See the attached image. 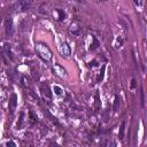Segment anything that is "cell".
<instances>
[{
  "instance_id": "15",
  "label": "cell",
  "mask_w": 147,
  "mask_h": 147,
  "mask_svg": "<svg viewBox=\"0 0 147 147\" xmlns=\"http://www.w3.org/2000/svg\"><path fill=\"white\" fill-rule=\"evenodd\" d=\"M140 2H141L140 0H134V3H136V5H140Z\"/></svg>"
},
{
  "instance_id": "1",
  "label": "cell",
  "mask_w": 147,
  "mask_h": 147,
  "mask_svg": "<svg viewBox=\"0 0 147 147\" xmlns=\"http://www.w3.org/2000/svg\"><path fill=\"white\" fill-rule=\"evenodd\" d=\"M36 53L37 55L45 62H49L53 57V54H52V51L49 49V47L44 44V42H38L36 45Z\"/></svg>"
},
{
  "instance_id": "6",
  "label": "cell",
  "mask_w": 147,
  "mask_h": 147,
  "mask_svg": "<svg viewBox=\"0 0 147 147\" xmlns=\"http://www.w3.org/2000/svg\"><path fill=\"white\" fill-rule=\"evenodd\" d=\"M10 106H11V108H10V111L13 113V111H14V109H15V106H16V95H15V94H13V95H11Z\"/></svg>"
},
{
  "instance_id": "14",
  "label": "cell",
  "mask_w": 147,
  "mask_h": 147,
  "mask_svg": "<svg viewBox=\"0 0 147 147\" xmlns=\"http://www.w3.org/2000/svg\"><path fill=\"white\" fill-rule=\"evenodd\" d=\"M2 20H3V16H2V13L0 11V24H1V22H2Z\"/></svg>"
},
{
  "instance_id": "16",
  "label": "cell",
  "mask_w": 147,
  "mask_h": 147,
  "mask_svg": "<svg viewBox=\"0 0 147 147\" xmlns=\"http://www.w3.org/2000/svg\"><path fill=\"white\" fill-rule=\"evenodd\" d=\"M76 1H78V2H82V1H83V0H76Z\"/></svg>"
},
{
  "instance_id": "11",
  "label": "cell",
  "mask_w": 147,
  "mask_h": 147,
  "mask_svg": "<svg viewBox=\"0 0 147 147\" xmlns=\"http://www.w3.org/2000/svg\"><path fill=\"white\" fill-rule=\"evenodd\" d=\"M54 91H56V94H61V92H62V90L59 86H55L54 87Z\"/></svg>"
},
{
  "instance_id": "4",
  "label": "cell",
  "mask_w": 147,
  "mask_h": 147,
  "mask_svg": "<svg viewBox=\"0 0 147 147\" xmlns=\"http://www.w3.org/2000/svg\"><path fill=\"white\" fill-rule=\"evenodd\" d=\"M52 70H53V72L56 75V76H59V77H61V78H63L64 76H65V70H64V68H62L60 64H55L53 68H52Z\"/></svg>"
},
{
  "instance_id": "7",
  "label": "cell",
  "mask_w": 147,
  "mask_h": 147,
  "mask_svg": "<svg viewBox=\"0 0 147 147\" xmlns=\"http://www.w3.org/2000/svg\"><path fill=\"white\" fill-rule=\"evenodd\" d=\"M124 127H125V121L122 122V125H121V129H119V133H118L119 139H123L124 138Z\"/></svg>"
},
{
  "instance_id": "3",
  "label": "cell",
  "mask_w": 147,
  "mask_h": 147,
  "mask_svg": "<svg viewBox=\"0 0 147 147\" xmlns=\"http://www.w3.org/2000/svg\"><path fill=\"white\" fill-rule=\"evenodd\" d=\"M5 30H6L7 37H11V36L14 34V25H13V21H11L10 18H7V20H6Z\"/></svg>"
},
{
  "instance_id": "12",
  "label": "cell",
  "mask_w": 147,
  "mask_h": 147,
  "mask_svg": "<svg viewBox=\"0 0 147 147\" xmlns=\"http://www.w3.org/2000/svg\"><path fill=\"white\" fill-rule=\"evenodd\" d=\"M22 80H23V85H24V86H26L28 84H26V82H25V77H24V76L22 77Z\"/></svg>"
},
{
  "instance_id": "2",
  "label": "cell",
  "mask_w": 147,
  "mask_h": 147,
  "mask_svg": "<svg viewBox=\"0 0 147 147\" xmlns=\"http://www.w3.org/2000/svg\"><path fill=\"white\" fill-rule=\"evenodd\" d=\"M31 8V0H17L14 3V9L16 11H26Z\"/></svg>"
},
{
  "instance_id": "8",
  "label": "cell",
  "mask_w": 147,
  "mask_h": 147,
  "mask_svg": "<svg viewBox=\"0 0 147 147\" xmlns=\"http://www.w3.org/2000/svg\"><path fill=\"white\" fill-rule=\"evenodd\" d=\"M5 52H6V54H7V56H8V57L13 59V56H11V52H10V47H9V45H8V44H6V45H5Z\"/></svg>"
},
{
  "instance_id": "13",
  "label": "cell",
  "mask_w": 147,
  "mask_h": 147,
  "mask_svg": "<svg viewBox=\"0 0 147 147\" xmlns=\"http://www.w3.org/2000/svg\"><path fill=\"white\" fill-rule=\"evenodd\" d=\"M6 145H7V146H9V145H10V146H15V144H14V142H11V141H8Z\"/></svg>"
},
{
  "instance_id": "9",
  "label": "cell",
  "mask_w": 147,
  "mask_h": 147,
  "mask_svg": "<svg viewBox=\"0 0 147 147\" xmlns=\"http://www.w3.org/2000/svg\"><path fill=\"white\" fill-rule=\"evenodd\" d=\"M118 107H119V98H118L117 95H115V103H114V110L116 111V110L118 109Z\"/></svg>"
},
{
  "instance_id": "10",
  "label": "cell",
  "mask_w": 147,
  "mask_h": 147,
  "mask_svg": "<svg viewBox=\"0 0 147 147\" xmlns=\"http://www.w3.org/2000/svg\"><path fill=\"white\" fill-rule=\"evenodd\" d=\"M140 100H141V106H145V96H144V88H140Z\"/></svg>"
},
{
  "instance_id": "5",
  "label": "cell",
  "mask_w": 147,
  "mask_h": 147,
  "mask_svg": "<svg viewBox=\"0 0 147 147\" xmlns=\"http://www.w3.org/2000/svg\"><path fill=\"white\" fill-rule=\"evenodd\" d=\"M60 52H61L62 56H69L70 53H71V49H70V47L68 46V44L63 42V44L61 45V47H60Z\"/></svg>"
}]
</instances>
